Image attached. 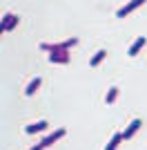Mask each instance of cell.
I'll use <instances>...</instances> for the list:
<instances>
[{
	"label": "cell",
	"mask_w": 147,
	"mask_h": 150,
	"mask_svg": "<svg viewBox=\"0 0 147 150\" xmlns=\"http://www.w3.org/2000/svg\"><path fill=\"white\" fill-rule=\"evenodd\" d=\"M20 23V18L16 16V13H5V18H2V25H0V29L2 31H11L13 27Z\"/></svg>",
	"instance_id": "3"
},
{
	"label": "cell",
	"mask_w": 147,
	"mask_h": 150,
	"mask_svg": "<svg viewBox=\"0 0 147 150\" xmlns=\"http://www.w3.org/2000/svg\"><path fill=\"white\" fill-rule=\"evenodd\" d=\"M40 76H36V79H31L29 81V85H27V90H24V94H27V96H34V94L38 92V88H40Z\"/></svg>",
	"instance_id": "9"
},
{
	"label": "cell",
	"mask_w": 147,
	"mask_h": 150,
	"mask_svg": "<svg viewBox=\"0 0 147 150\" xmlns=\"http://www.w3.org/2000/svg\"><path fill=\"white\" fill-rule=\"evenodd\" d=\"M47 128H49L47 121H36V123L27 125V128H24V132H27V134H36V132H45Z\"/></svg>",
	"instance_id": "6"
},
{
	"label": "cell",
	"mask_w": 147,
	"mask_h": 150,
	"mask_svg": "<svg viewBox=\"0 0 147 150\" xmlns=\"http://www.w3.org/2000/svg\"><path fill=\"white\" fill-rule=\"evenodd\" d=\"M145 2H147V0H129V2H127L125 7H120V9H118V13H116V16H118V18H125L127 13L136 11V9H138L141 5H145Z\"/></svg>",
	"instance_id": "1"
},
{
	"label": "cell",
	"mask_w": 147,
	"mask_h": 150,
	"mask_svg": "<svg viewBox=\"0 0 147 150\" xmlns=\"http://www.w3.org/2000/svg\"><path fill=\"white\" fill-rule=\"evenodd\" d=\"M116 99H118V88H109V92H107V96H105V103L109 105V103H114Z\"/></svg>",
	"instance_id": "11"
},
{
	"label": "cell",
	"mask_w": 147,
	"mask_h": 150,
	"mask_svg": "<svg viewBox=\"0 0 147 150\" xmlns=\"http://www.w3.org/2000/svg\"><path fill=\"white\" fill-rule=\"evenodd\" d=\"M105 58H107V52H105V50H98L96 54H94V56H92V61H89V65H92V67H98V65H100V63H103Z\"/></svg>",
	"instance_id": "10"
},
{
	"label": "cell",
	"mask_w": 147,
	"mask_h": 150,
	"mask_svg": "<svg viewBox=\"0 0 147 150\" xmlns=\"http://www.w3.org/2000/svg\"><path fill=\"white\" fill-rule=\"evenodd\" d=\"M49 61L58 63V65H67L69 63V52H51V54H49Z\"/></svg>",
	"instance_id": "5"
},
{
	"label": "cell",
	"mask_w": 147,
	"mask_h": 150,
	"mask_svg": "<svg viewBox=\"0 0 147 150\" xmlns=\"http://www.w3.org/2000/svg\"><path fill=\"white\" fill-rule=\"evenodd\" d=\"M123 141H125V137H123V132H116V134H114V137L109 139V144L105 146V150H116L118 146L123 144Z\"/></svg>",
	"instance_id": "8"
},
{
	"label": "cell",
	"mask_w": 147,
	"mask_h": 150,
	"mask_svg": "<svg viewBox=\"0 0 147 150\" xmlns=\"http://www.w3.org/2000/svg\"><path fill=\"white\" fill-rule=\"evenodd\" d=\"M62 137H65V128H58V130L49 132V134L43 139V141H40V144H43L45 148H49V146H54L56 141H58V139H62Z\"/></svg>",
	"instance_id": "2"
},
{
	"label": "cell",
	"mask_w": 147,
	"mask_h": 150,
	"mask_svg": "<svg viewBox=\"0 0 147 150\" xmlns=\"http://www.w3.org/2000/svg\"><path fill=\"white\" fill-rule=\"evenodd\" d=\"M141 128H143V121H141V119H134L132 123L127 125V128H125V132H123V137H125V141H127V139H132V137L136 134V132L141 130Z\"/></svg>",
	"instance_id": "4"
},
{
	"label": "cell",
	"mask_w": 147,
	"mask_h": 150,
	"mask_svg": "<svg viewBox=\"0 0 147 150\" xmlns=\"http://www.w3.org/2000/svg\"><path fill=\"white\" fill-rule=\"evenodd\" d=\"M145 45H147V38H145V36L136 38L134 43H132V47H129V52H127V54H129V56H136V54H138V52H141L143 47H145Z\"/></svg>",
	"instance_id": "7"
},
{
	"label": "cell",
	"mask_w": 147,
	"mask_h": 150,
	"mask_svg": "<svg viewBox=\"0 0 147 150\" xmlns=\"http://www.w3.org/2000/svg\"><path fill=\"white\" fill-rule=\"evenodd\" d=\"M43 148H45L43 144H38V146H34V148H31V150H43Z\"/></svg>",
	"instance_id": "12"
}]
</instances>
